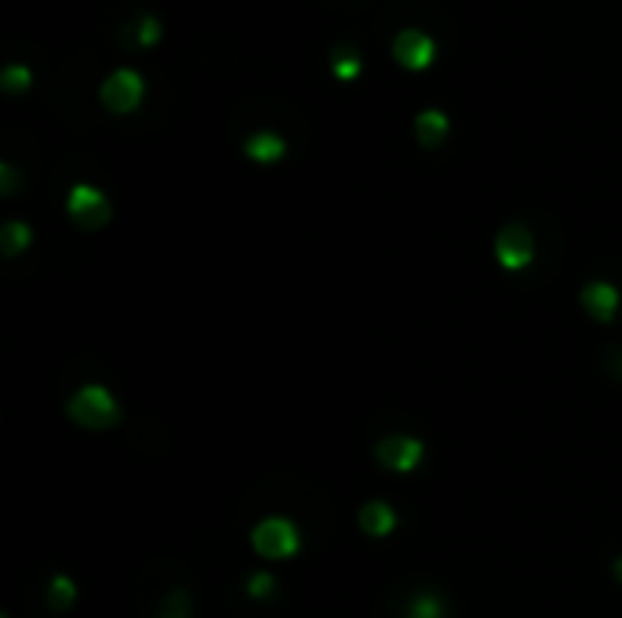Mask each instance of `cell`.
Returning <instances> with one entry per match:
<instances>
[{
	"label": "cell",
	"instance_id": "1",
	"mask_svg": "<svg viewBox=\"0 0 622 618\" xmlns=\"http://www.w3.org/2000/svg\"><path fill=\"white\" fill-rule=\"evenodd\" d=\"M66 419H70L73 426L102 433V429H113L121 422V404H117V397H113L106 386L91 382V386H81L66 400Z\"/></svg>",
	"mask_w": 622,
	"mask_h": 618
},
{
	"label": "cell",
	"instance_id": "2",
	"mask_svg": "<svg viewBox=\"0 0 622 618\" xmlns=\"http://www.w3.org/2000/svg\"><path fill=\"white\" fill-rule=\"evenodd\" d=\"M251 549L262 560H291L299 557L302 549V531L295 520L288 517H266L251 528Z\"/></svg>",
	"mask_w": 622,
	"mask_h": 618
},
{
	"label": "cell",
	"instance_id": "3",
	"mask_svg": "<svg viewBox=\"0 0 622 618\" xmlns=\"http://www.w3.org/2000/svg\"><path fill=\"white\" fill-rule=\"evenodd\" d=\"M66 215H70V222L77 226V230L95 233V230H102V226H110L113 204L99 186L77 182V186L70 190V197H66Z\"/></svg>",
	"mask_w": 622,
	"mask_h": 618
},
{
	"label": "cell",
	"instance_id": "4",
	"mask_svg": "<svg viewBox=\"0 0 622 618\" xmlns=\"http://www.w3.org/2000/svg\"><path fill=\"white\" fill-rule=\"evenodd\" d=\"M142 95H146V80H142L139 70H128V66L113 70L99 88V102L110 113H117V117H128V113L139 110Z\"/></svg>",
	"mask_w": 622,
	"mask_h": 618
},
{
	"label": "cell",
	"instance_id": "5",
	"mask_svg": "<svg viewBox=\"0 0 622 618\" xmlns=\"http://www.w3.org/2000/svg\"><path fill=\"white\" fill-rule=\"evenodd\" d=\"M535 259V237L524 222H506L499 233H495V262H499L506 273H521L528 270Z\"/></svg>",
	"mask_w": 622,
	"mask_h": 618
},
{
	"label": "cell",
	"instance_id": "6",
	"mask_svg": "<svg viewBox=\"0 0 622 618\" xmlns=\"http://www.w3.org/2000/svg\"><path fill=\"white\" fill-rule=\"evenodd\" d=\"M375 459H379V466L386 469V473L404 477V473H415V469L422 466L426 444H422L419 437H408V433H390V437H382L379 444H375Z\"/></svg>",
	"mask_w": 622,
	"mask_h": 618
},
{
	"label": "cell",
	"instance_id": "7",
	"mask_svg": "<svg viewBox=\"0 0 622 618\" xmlns=\"http://www.w3.org/2000/svg\"><path fill=\"white\" fill-rule=\"evenodd\" d=\"M393 59L401 62L404 70L422 73V70H430L433 59H437V44L422 30H401L393 37Z\"/></svg>",
	"mask_w": 622,
	"mask_h": 618
},
{
	"label": "cell",
	"instance_id": "8",
	"mask_svg": "<svg viewBox=\"0 0 622 618\" xmlns=\"http://www.w3.org/2000/svg\"><path fill=\"white\" fill-rule=\"evenodd\" d=\"M579 306L586 309L597 324H612L615 313H619V306H622V295L615 284H608V280H590V284L579 291Z\"/></svg>",
	"mask_w": 622,
	"mask_h": 618
},
{
	"label": "cell",
	"instance_id": "9",
	"mask_svg": "<svg viewBox=\"0 0 622 618\" xmlns=\"http://www.w3.org/2000/svg\"><path fill=\"white\" fill-rule=\"evenodd\" d=\"M357 528H361L368 539H390L393 531H397V509L382 499L364 502L361 513H357Z\"/></svg>",
	"mask_w": 622,
	"mask_h": 618
},
{
	"label": "cell",
	"instance_id": "10",
	"mask_svg": "<svg viewBox=\"0 0 622 618\" xmlns=\"http://www.w3.org/2000/svg\"><path fill=\"white\" fill-rule=\"evenodd\" d=\"M412 131H415V142H419L422 150H437V146L448 142L452 120H448V113L444 110H422L419 117H415Z\"/></svg>",
	"mask_w": 622,
	"mask_h": 618
},
{
	"label": "cell",
	"instance_id": "11",
	"mask_svg": "<svg viewBox=\"0 0 622 618\" xmlns=\"http://www.w3.org/2000/svg\"><path fill=\"white\" fill-rule=\"evenodd\" d=\"M284 153H288V142L277 131H255L244 139V157L255 160V164H277V160H284Z\"/></svg>",
	"mask_w": 622,
	"mask_h": 618
},
{
	"label": "cell",
	"instance_id": "12",
	"mask_svg": "<svg viewBox=\"0 0 622 618\" xmlns=\"http://www.w3.org/2000/svg\"><path fill=\"white\" fill-rule=\"evenodd\" d=\"M33 244V226L30 222H4L0 226V251H4V259H19L22 251H30Z\"/></svg>",
	"mask_w": 622,
	"mask_h": 618
},
{
	"label": "cell",
	"instance_id": "13",
	"mask_svg": "<svg viewBox=\"0 0 622 618\" xmlns=\"http://www.w3.org/2000/svg\"><path fill=\"white\" fill-rule=\"evenodd\" d=\"M77 604V582L70 575H55L48 582V611L51 615H66Z\"/></svg>",
	"mask_w": 622,
	"mask_h": 618
},
{
	"label": "cell",
	"instance_id": "14",
	"mask_svg": "<svg viewBox=\"0 0 622 618\" xmlns=\"http://www.w3.org/2000/svg\"><path fill=\"white\" fill-rule=\"evenodd\" d=\"M404 618H448V600L441 593H415Z\"/></svg>",
	"mask_w": 622,
	"mask_h": 618
},
{
	"label": "cell",
	"instance_id": "15",
	"mask_svg": "<svg viewBox=\"0 0 622 618\" xmlns=\"http://www.w3.org/2000/svg\"><path fill=\"white\" fill-rule=\"evenodd\" d=\"M157 618H193V604L186 589H168L157 608Z\"/></svg>",
	"mask_w": 622,
	"mask_h": 618
},
{
	"label": "cell",
	"instance_id": "16",
	"mask_svg": "<svg viewBox=\"0 0 622 618\" xmlns=\"http://www.w3.org/2000/svg\"><path fill=\"white\" fill-rule=\"evenodd\" d=\"M30 84H33V73L22 62H11V66L0 70V88L8 91V95H22V91H30Z\"/></svg>",
	"mask_w": 622,
	"mask_h": 618
},
{
	"label": "cell",
	"instance_id": "17",
	"mask_svg": "<svg viewBox=\"0 0 622 618\" xmlns=\"http://www.w3.org/2000/svg\"><path fill=\"white\" fill-rule=\"evenodd\" d=\"M157 40H161V19H157V15H142V19L135 22L131 44H135V48H157Z\"/></svg>",
	"mask_w": 622,
	"mask_h": 618
},
{
	"label": "cell",
	"instance_id": "18",
	"mask_svg": "<svg viewBox=\"0 0 622 618\" xmlns=\"http://www.w3.org/2000/svg\"><path fill=\"white\" fill-rule=\"evenodd\" d=\"M277 593V579H273L270 571H255L248 579V597L251 600H270Z\"/></svg>",
	"mask_w": 622,
	"mask_h": 618
},
{
	"label": "cell",
	"instance_id": "19",
	"mask_svg": "<svg viewBox=\"0 0 622 618\" xmlns=\"http://www.w3.org/2000/svg\"><path fill=\"white\" fill-rule=\"evenodd\" d=\"M19 186H22L19 168L4 160V164H0V193H4V197H15V193H19Z\"/></svg>",
	"mask_w": 622,
	"mask_h": 618
},
{
	"label": "cell",
	"instance_id": "20",
	"mask_svg": "<svg viewBox=\"0 0 622 618\" xmlns=\"http://www.w3.org/2000/svg\"><path fill=\"white\" fill-rule=\"evenodd\" d=\"M332 73L339 80H357V77H361V59H357V55H350V59H339L332 66Z\"/></svg>",
	"mask_w": 622,
	"mask_h": 618
},
{
	"label": "cell",
	"instance_id": "21",
	"mask_svg": "<svg viewBox=\"0 0 622 618\" xmlns=\"http://www.w3.org/2000/svg\"><path fill=\"white\" fill-rule=\"evenodd\" d=\"M612 575H615V582L622 586V557H615V564H612Z\"/></svg>",
	"mask_w": 622,
	"mask_h": 618
},
{
	"label": "cell",
	"instance_id": "22",
	"mask_svg": "<svg viewBox=\"0 0 622 618\" xmlns=\"http://www.w3.org/2000/svg\"><path fill=\"white\" fill-rule=\"evenodd\" d=\"M0 618H11V615H0Z\"/></svg>",
	"mask_w": 622,
	"mask_h": 618
}]
</instances>
